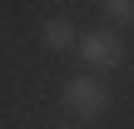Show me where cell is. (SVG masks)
Masks as SVG:
<instances>
[{"label":"cell","instance_id":"6da1fadb","mask_svg":"<svg viewBox=\"0 0 134 129\" xmlns=\"http://www.w3.org/2000/svg\"><path fill=\"white\" fill-rule=\"evenodd\" d=\"M60 104H65V114H75V119H99V114L109 109V89H104L94 75H75V80H65Z\"/></svg>","mask_w":134,"mask_h":129},{"label":"cell","instance_id":"7a4b0ae2","mask_svg":"<svg viewBox=\"0 0 134 129\" xmlns=\"http://www.w3.org/2000/svg\"><path fill=\"white\" fill-rule=\"evenodd\" d=\"M75 50H80V60H85L94 75L124 65V40H119L109 25H104V30H85V35H75Z\"/></svg>","mask_w":134,"mask_h":129},{"label":"cell","instance_id":"3957f363","mask_svg":"<svg viewBox=\"0 0 134 129\" xmlns=\"http://www.w3.org/2000/svg\"><path fill=\"white\" fill-rule=\"evenodd\" d=\"M75 35H80V30H75L70 20H45V25H40V40H45L50 50H65V45H75Z\"/></svg>","mask_w":134,"mask_h":129},{"label":"cell","instance_id":"277c9868","mask_svg":"<svg viewBox=\"0 0 134 129\" xmlns=\"http://www.w3.org/2000/svg\"><path fill=\"white\" fill-rule=\"evenodd\" d=\"M104 15H109V30L114 25H134V0H104Z\"/></svg>","mask_w":134,"mask_h":129},{"label":"cell","instance_id":"5b68a950","mask_svg":"<svg viewBox=\"0 0 134 129\" xmlns=\"http://www.w3.org/2000/svg\"><path fill=\"white\" fill-rule=\"evenodd\" d=\"M55 129H70V124H55Z\"/></svg>","mask_w":134,"mask_h":129}]
</instances>
